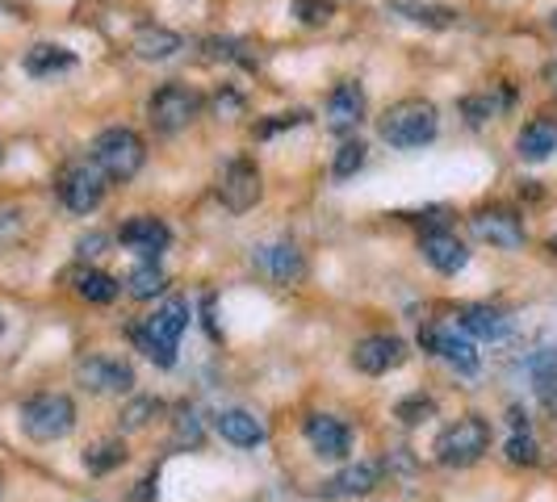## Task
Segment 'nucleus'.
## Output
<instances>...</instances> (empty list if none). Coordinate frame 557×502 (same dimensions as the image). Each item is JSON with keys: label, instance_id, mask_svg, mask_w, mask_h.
I'll return each instance as SVG.
<instances>
[{"label": "nucleus", "instance_id": "obj_1", "mask_svg": "<svg viewBox=\"0 0 557 502\" xmlns=\"http://www.w3.org/2000/svg\"><path fill=\"white\" fill-rule=\"evenodd\" d=\"M189 318H194V310H189L185 298H168L156 314H147L143 323L131 327V339H135V348L151 364L172 368L176 364V348H181V335L189 331Z\"/></svg>", "mask_w": 557, "mask_h": 502}, {"label": "nucleus", "instance_id": "obj_2", "mask_svg": "<svg viewBox=\"0 0 557 502\" xmlns=\"http://www.w3.org/2000/svg\"><path fill=\"white\" fill-rule=\"evenodd\" d=\"M441 130V113L432 101L423 97H407V101H394L391 110L377 117V135L391 142L394 151H416L428 147Z\"/></svg>", "mask_w": 557, "mask_h": 502}, {"label": "nucleus", "instance_id": "obj_3", "mask_svg": "<svg viewBox=\"0 0 557 502\" xmlns=\"http://www.w3.org/2000/svg\"><path fill=\"white\" fill-rule=\"evenodd\" d=\"M17 418L34 444H55L63 436H72V427H76V402L67 393H34L22 402Z\"/></svg>", "mask_w": 557, "mask_h": 502}, {"label": "nucleus", "instance_id": "obj_4", "mask_svg": "<svg viewBox=\"0 0 557 502\" xmlns=\"http://www.w3.org/2000/svg\"><path fill=\"white\" fill-rule=\"evenodd\" d=\"M432 452H436V461L445 469H470V465H478L491 452V423L482 415H461L436 436Z\"/></svg>", "mask_w": 557, "mask_h": 502}, {"label": "nucleus", "instance_id": "obj_5", "mask_svg": "<svg viewBox=\"0 0 557 502\" xmlns=\"http://www.w3.org/2000/svg\"><path fill=\"white\" fill-rule=\"evenodd\" d=\"M143 160H147V147L131 126H110L92 139V164L101 167L106 180H135Z\"/></svg>", "mask_w": 557, "mask_h": 502}, {"label": "nucleus", "instance_id": "obj_6", "mask_svg": "<svg viewBox=\"0 0 557 502\" xmlns=\"http://www.w3.org/2000/svg\"><path fill=\"white\" fill-rule=\"evenodd\" d=\"M419 348L423 352H432V356H441L445 364H453L457 373H478V343L466 335V327L457 323V318H436V323H428L423 331H419Z\"/></svg>", "mask_w": 557, "mask_h": 502}, {"label": "nucleus", "instance_id": "obj_7", "mask_svg": "<svg viewBox=\"0 0 557 502\" xmlns=\"http://www.w3.org/2000/svg\"><path fill=\"white\" fill-rule=\"evenodd\" d=\"M197 113H201V97H197L194 88H185V84H164V88H156L151 101H147V122L156 126V135H176V130H185Z\"/></svg>", "mask_w": 557, "mask_h": 502}, {"label": "nucleus", "instance_id": "obj_8", "mask_svg": "<svg viewBox=\"0 0 557 502\" xmlns=\"http://www.w3.org/2000/svg\"><path fill=\"white\" fill-rule=\"evenodd\" d=\"M59 201L72 214H92L106 201V176H101V167L92 164V160L63 167V176H59Z\"/></svg>", "mask_w": 557, "mask_h": 502}, {"label": "nucleus", "instance_id": "obj_9", "mask_svg": "<svg viewBox=\"0 0 557 502\" xmlns=\"http://www.w3.org/2000/svg\"><path fill=\"white\" fill-rule=\"evenodd\" d=\"M382 474H386L382 461H352V465H344L339 474L327 477V481L319 486V499H327V502L364 499V494H373V490L382 486Z\"/></svg>", "mask_w": 557, "mask_h": 502}, {"label": "nucleus", "instance_id": "obj_10", "mask_svg": "<svg viewBox=\"0 0 557 502\" xmlns=\"http://www.w3.org/2000/svg\"><path fill=\"white\" fill-rule=\"evenodd\" d=\"M219 201H223L231 214H244L260 201V167L251 160H231V164L219 172Z\"/></svg>", "mask_w": 557, "mask_h": 502}, {"label": "nucleus", "instance_id": "obj_11", "mask_svg": "<svg viewBox=\"0 0 557 502\" xmlns=\"http://www.w3.org/2000/svg\"><path fill=\"white\" fill-rule=\"evenodd\" d=\"M76 381L88 393H131L135 390V368L113 356H84L76 364Z\"/></svg>", "mask_w": 557, "mask_h": 502}, {"label": "nucleus", "instance_id": "obj_12", "mask_svg": "<svg viewBox=\"0 0 557 502\" xmlns=\"http://www.w3.org/2000/svg\"><path fill=\"white\" fill-rule=\"evenodd\" d=\"M403 361H407V343L398 335H364L352 348V364L361 368L364 377H386Z\"/></svg>", "mask_w": 557, "mask_h": 502}, {"label": "nucleus", "instance_id": "obj_13", "mask_svg": "<svg viewBox=\"0 0 557 502\" xmlns=\"http://www.w3.org/2000/svg\"><path fill=\"white\" fill-rule=\"evenodd\" d=\"M302 436L314 448V456H327V461H344L352 448V427L335 415H310L302 423Z\"/></svg>", "mask_w": 557, "mask_h": 502}, {"label": "nucleus", "instance_id": "obj_14", "mask_svg": "<svg viewBox=\"0 0 557 502\" xmlns=\"http://www.w3.org/2000/svg\"><path fill=\"white\" fill-rule=\"evenodd\" d=\"M470 226H474V235L482 239V243H491V248H503V251H516L524 248V223L511 214V210H478L474 218H470Z\"/></svg>", "mask_w": 557, "mask_h": 502}, {"label": "nucleus", "instance_id": "obj_15", "mask_svg": "<svg viewBox=\"0 0 557 502\" xmlns=\"http://www.w3.org/2000/svg\"><path fill=\"white\" fill-rule=\"evenodd\" d=\"M419 251H423V260H428L436 273H445V277H457V273L470 264V248H466L453 230H428V235L419 239Z\"/></svg>", "mask_w": 557, "mask_h": 502}, {"label": "nucleus", "instance_id": "obj_16", "mask_svg": "<svg viewBox=\"0 0 557 502\" xmlns=\"http://www.w3.org/2000/svg\"><path fill=\"white\" fill-rule=\"evenodd\" d=\"M117 239H122V248H131V251H139V255H147V260H156V255H160V251L172 243V230H168L164 218L135 214L131 223H122Z\"/></svg>", "mask_w": 557, "mask_h": 502}, {"label": "nucleus", "instance_id": "obj_17", "mask_svg": "<svg viewBox=\"0 0 557 502\" xmlns=\"http://www.w3.org/2000/svg\"><path fill=\"white\" fill-rule=\"evenodd\" d=\"M256 268L269 280H277V285H298V280L307 277V260H302V251L294 248V243H269V248H260L256 251Z\"/></svg>", "mask_w": 557, "mask_h": 502}, {"label": "nucleus", "instance_id": "obj_18", "mask_svg": "<svg viewBox=\"0 0 557 502\" xmlns=\"http://www.w3.org/2000/svg\"><path fill=\"white\" fill-rule=\"evenodd\" d=\"M364 117V88L357 80H344L332 88V97H327V126H332L335 135H348V130H357Z\"/></svg>", "mask_w": 557, "mask_h": 502}, {"label": "nucleus", "instance_id": "obj_19", "mask_svg": "<svg viewBox=\"0 0 557 502\" xmlns=\"http://www.w3.org/2000/svg\"><path fill=\"white\" fill-rule=\"evenodd\" d=\"M457 323L466 327L470 339H486V343H503L507 335H511V314L499 306H486V302H478V306H466L457 314Z\"/></svg>", "mask_w": 557, "mask_h": 502}, {"label": "nucleus", "instance_id": "obj_20", "mask_svg": "<svg viewBox=\"0 0 557 502\" xmlns=\"http://www.w3.org/2000/svg\"><path fill=\"white\" fill-rule=\"evenodd\" d=\"M214 431L223 436L226 444H235V448H260L264 440H269L264 423L251 415V411H244V406L219 411V415H214Z\"/></svg>", "mask_w": 557, "mask_h": 502}, {"label": "nucleus", "instance_id": "obj_21", "mask_svg": "<svg viewBox=\"0 0 557 502\" xmlns=\"http://www.w3.org/2000/svg\"><path fill=\"white\" fill-rule=\"evenodd\" d=\"M516 151H520V160H529V164L549 160L557 151V117H532L529 126L520 130V139H516Z\"/></svg>", "mask_w": 557, "mask_h": 502}, {"label": "nucleus", "instance_id": "obj_22", "mask_svg": "<svg viewBox=\"0 0 557 502\" xmlns=\"http://www.w3.org/2000/svg\"><path fill=\"white\" fill-rule=\"evenodd\" d=\"M22 67H26L29 76L47 80V76H59V72H72V67H76V55H72L67 47H59V42H38V47L26 51Z\"/></svg>", "mask_w": 557, "mask_h": 502}, {"label": "nucleus", "instance_id": "obj_23", "mask_svg": "<svg viewBox=\"0 0 557 502\" xmlns=\"http://www.w3.org/2000/svg\"><path fill=\"white\" fill-rule=\"evenodd\" d=\"M524 373H529L532 390L545 398V406L557 415V348H541L524 361Z\"/></svg>", "mask_w": 557, "mask_h": 502}, {"label": "nucleus", "instance_id": "obj_24", "mask_svg": "<svg viewBox=\"0 0 557 502\" xmlns=\"http://www.w3.org/2000/svg\"><path fill=\"white\" fill-rule=\"evenodd\" d=\"M181 47H185L181 34H172V29H164V26H143L139 34H135V55L147 59V63H164V59H172Z\"/></svg>", "mask_w": 557, "mask_h": 502}, {"label": "nucleus", "instance_id": "obj_25", "mask_svg": "<svg viewBox=\"0 0 557 502\" xmlns=\"http://www.w3.org/2000/svg\"><path fill=\"white\" fill-rule=\"evenodd\" d=\"M391 9L398 13V17H407V22L428 26V29H445L457 22L453 9H445V4H428V0H391Z\"/></svg>", "mask_w": 557, "mask_h": 502}, {"label": "nucleus", "instance_id": "obj_26", "mask_svg": "<svg viewBox=\"0 0 557 502\" xmlns=\"http://www.w3.org/2000/svg\"><path fill=\"white\" fill-rule=\"evenodd\" d=\"M168 289V273L156 264V260H143L131 268V277H126V293L135 298V302H151V298H160Z\"/></svg>", "mask_w": 557, "mask_h": 502}, {"label": "nucleus", "instance_id": "obj_27", "mask_svg": "<svg viewBox=\"0 0 557 502\" xmlns=\"http://www.w3.org/2000/svg\"><path fill=\"white\" fill-rule=\"evenodd\" d=\"M76 293H81L84 302H92V306H110L113 298L122 293V285L110 277V273H97V268H84L76 273Z\"/></svg>", "mask_w": 557, "mask_h": 502}, {"label": "nucleus", "instance_id": "obj_28", "mask_svg": "<svg viewBox=\"0 0 557 502\" xmlns=\"http://www.w3.org/2000/svg\"><path fill=\"white\" fill-rule=\"evenodd\" d=\"M126 465V444L122 440H101V444H92L84 452V469L92 477H106L113 469H122Z\"/></svg>", "mask_w": 557, "mask_h": 502}, {"label": "nucleus", "instance_id": "obj_29", "mask_svg": "<svg viewBox=\"0 0 557 502\" xmlns=\"http://www.w3.org/2000/svg\"><path fill=\"white\" fill-rule=\"evenodd\" d=\"M164 415V402L160 398H131L126 406H122V431H143L151 418H160Z\"/></svg>", "mask_w": 557, "mask_h": 502}, {"label": "nucleus", "instance_id": "obj_30", "mask_svg": "<svg viewBox=\"0 0 557 502\" xmlns=\"http://www.w3.org/2000/svg\"><path fill=\"white\" fill-rule=\"evenodd\" d=\"M364 155H369V147H364L361 139H348L339 151H335V160H332V176L335 180H348V176H357L364 167Z\"/></svg>", "mask_w": 557, "mask_h": 502}, {"label": "nucleus", "instance_id": "obj_31", "mask_svg": "<svg viewBox=\"0 0 557 502\" xmlns=\"http://www.w3.org/2000/svg\"><path fill=\"white\" fill-rule=\"evenodd\" d=\"M394 415L403 418L407 427H419V423H428V418L436 415V402H432L428 393H411V398H403V402L394 406Z\"/></svg>", "mask_w": 557, "mask_h": 502}, {"label": "nucleus", "instance_id": "obj_32", "mask_svg": "<svg viewBox=\"0 0 557 502\" xmlns=\"http://www.w3.org/2000/svg\"><path fill=\"white\" fill-rule=\"evenodd\" d=\"M507 461L511 465H524V469H532L536 461H541V448H536V440H532V431H511V440H507Z\"/></svg>", "mask_w": 557, "mask_h": 502}, {"label": "nucleus", "instance_id": "obj_33", "mask_svg": "<svg viewBox=\"0 0 557 502\" xmlns=\"http://www.w3.org/2000/svg\"><path fill=\"white\" fill-rule=\"evenodd\" d=\"M335 13L332 0H294V17L302 22V26H327Z\"/></svg>", "mask_w": 557, "mask_h": 502}, {"label": "nucleus", "instance_id": "obj_34", "mask_svg": "<svg viewBox=\"0 0 557 502\" xmlns=\"http://www.w3.org/2000/svg\"><path fill=\"white\" fill-rule=\"evenodd\" d=\"M22 230H26V214L22 210H0V248H9Z\"/></svg>", "mask_w": 557, "mask_h": 502}, {"label": "nucleus", "instance_id": "obj_35", "mask_svg": "<svg viewBox=\"0 0 557 502\" xmlns=\"http://www.w3.org/2000/svg\"><path fill=\"white\" fill-rule=\"evenodd\" d=\"M176 444H201V418H197V411L176 418Z\"/></svg>", "mask_w": 557, "mask_h": 502}, {"label": "nucleus", "instance_id": "obj_36", "mask_svg": "<svg viewBox=\"0 0 557 502\" xmlns=\"http://www.w3.org/2000/svg\"><path fill=\"white\" fill-rule=\"evenodd\" d=\"M156 494H160V469L143 474L139 481H135V490H131V499L126 502H156Z\"/></svg>", "mask_w": 557, "mask_h": 502}, {"label": "nucleus", "instance_id": "obj_37", "mask_svg": "<svg viewBox=\"0 0 557 502\" xmlns=\"http://www.w3.org/2000/svg\"><path fill=\"white\" fill-rule=\"evenodd\" d=\"M461 110H466V117H470V126H482L486 117H495V110H499V105H495L491 97H470Z\"/></svg>", "mask_w": 557, "mask_h": 502}, {"label": "nucleus", "instance_id": "obj_38", "mask_svg": "<svg viewBox=\"0 0 557 502\" xmlns=\"http://www.w3.org/2000/svg\"><path fill=\"white\" fill-rule=\"evenodd\" d=\"M101 248H106V235H84L81 243H76V251H81L84 260H92V255H101Z\"/></svg>", "mask_w": 557, "mask_h": 502}, {"label": "nucleus", "instance_id": "obj_39", "mask_svg": "<svg viewBox=\"0 0 557 502\" xmlns=\"http://www.w3.org/2000/svg\"><path fill=\"white\" fill-rule=\"evenodd\" d=\"M545 84H549V92L557 97V63H545Z\"/></svg>", "mask_w": 557, "mask_h": 502}, {"label": "nucleus", "instance_id": "obj_40", "mask_svg": "<svg viewBox=\"0 0 557 502\" xmlns=\"http://www.w3.org/2000/svg\"><path fill=\"white\" fill-rule=\"evenodd\" d=\"M0 335H4V314H0Z\"/></svg>", "mask_w": 557, "mask_h": 502}, {"label": "nucleus", "instance_id": "obj_41", "mask_svg": "<svg viewBox=\"0 0 557 502\" xmlns=\"http://www.w3.org/2000/svg\"><path fill=\"white\" fill-rule=\"evenodd\" d=\"M554 26H557V13H554Z\"/></svg>", "mask_w": 557, "mask_h": 502}]
</instances>
